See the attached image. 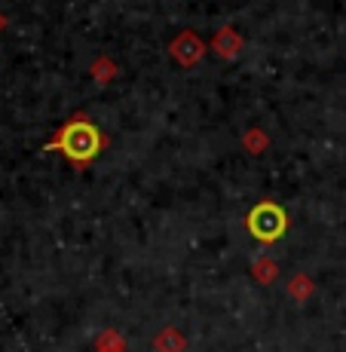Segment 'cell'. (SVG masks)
Listing matches in <instances>:
<instances>
[{
    "label": "cell",
    "instance_id": "7a4b0ae2",
    "mask_svg": "<svg viewBox=\"0 0 346 352\" xmlns=\"http://www.w3.org/2000/svg\"><path fill=\"white\" fill-rule=\"evenodd\" d=\"M246 230L255 236L261 245H273L288 230V212L273 199H261L252 212L246 214Z\"/></svg>",
    "mask_w": 346,
    "mask_h": 352
},
{
    "label": "cell",
    "instance_id": "9c48e42d",
    "mask_svg": "<svg viewBox=\"0 0 346 352\" xmlns=\"http://www.w3.org/2000/svg\"><path fill=\"white\" fill-rule=\"evenodd\" d=\"M242 151L248 153V157H263V153L270 151V132L261 126H252L242 132Z\"/></svg>",
    "mask_w": 346,
    "mask_h": 352
},
{
    "label": "cell",
    "instance_id": "30bf717a",
    "mask_svg": "<svg viewBox=\"0 0 346 352\" xmlns=\"http://www.w3.org/2000/svg\"><path fill=\"white\" fill-rule=\"evenodd\" d=\"M92 352H129V343L117 328H101L92 343Z\"/></svg>",
    "mask_w": 346,
    "mask_h": 352
},
{
    "label": "cell",
    "instance_id": "ba28073f",
    "mask_svg": "<svg viewBox=\"0 0 346 352\" xmlns=\"http://www.w3.org/2000/svg\"><path fill=\"white\" fill-rule=\"evenodd\" d=\"M252 279L257 285H276L279 279V261H273L270 254H261L252 261Z\"/></svg>",
    "mask_w": 346,
    "mask_h": 352
},
{
    "label": "cell",
    "instance_id": "8fae6325",
    "mask_svg": "<svg viewBox=\"0 0 346 352\" xmlns=\"http://www.w3.org/2000/svg\"><path fill=\"white\" fill-rule=\"evenodd\" d=\"M0 31H3V16H0Z\"/></svg>",
    "mask_w": 346,
    "mask_h": 352
},
{
    "label": "cell",
    "instance_id": "6da1fadb",
    "mask_svg": "<svg viewBox=\"0 0 346 352\" xmlns=\"http://www.w3.org/2000/svg\"><path fill=\"white\" fill-rule=\"evenodd\" d=\"M105 147H107V135L101 132L86 113H74L71 120H65V123L52 132V138L46 141L43 151L62 153V157L77 168H89Z\"/></svg>",
    "mask_w": 346,
    "mask_h": 352
},
{
    "label": "cell",
    "instance_id": "3957f363",
    "mask_svg": "<svg viewBox=\"0 0 346 352\" xmlns=\"http://www.w3.org/2000/svg\"><path fill=\"white\" fill-rule=\"evenodd\" d=\"M206 52H208V40H202L193 28L178 31L172 37V43H169V56H172V62L178 67H184V71L199 65L202 58H206Z\"/></svg>",
    "mask_w": 346,
    "mask_h": 352
},
{
    "label": "cell",
    "instance_id": "277c9868",
    "mask_svg": "<svg viewBox=\"0 0 346 352\" xmlns=\"http://www.w3.org/2000/svg\"><path fill=\"white\" fill-rule=\"evenodd\" d=\"M208 50H212L221 62H236V58L242 56V50H246V37H242L233 25H221V28L212 34V40H208Z\"/></svg>",
    "mask_w": 346,
    "mask_h": 352
},
{
    "label": "cell",
    "instance_id": "8992f818",
    "mask_svg": "<svg viewBox=\"0 0 346 352\" xmlns=\"http://www.w3.org/2000/svg\"><path fill=\"white\" fill-rule=\"evenodd\" d=\"M153 352H187V337L181 328H172V324H166V328L160 331L157 337H153Z\"/></svg>",
    "mask_w": 346,
    "mask_h": 352
},
{
    "label": "cell",
    "instance_id": "52a82bcc",
    "mask_svg": "<svg viewBox=\"0 0 346 352\" xmlns=\"http://www.w3.org/2000/svg\"><path fill=\"white\" fill-rule=\"evenodd\" d=\"M89 77L98 86H111V83H117V77H120V65L113 62L111 56H95L89 65Z\"/></svg>",
    "mask_w": 346,
    "mask_h": 352
},
{
    "label": "cell",
    "instance_id": "5b68a950",
    "mask_svg": "<svg viewBox=\"0 0 346 352\" xmlns=\"http://www.w3.org/2000/svg\"><path fill=\"white\" fill-rule=\"evenodd\" d=\"M316 279L310 273H294L288 279V285H285V291H288V297L294 303H310L313 300V294H316Z\"/></svg>",
    "mask_w": 346,
    "mask_h": 352
}]
</instances>
